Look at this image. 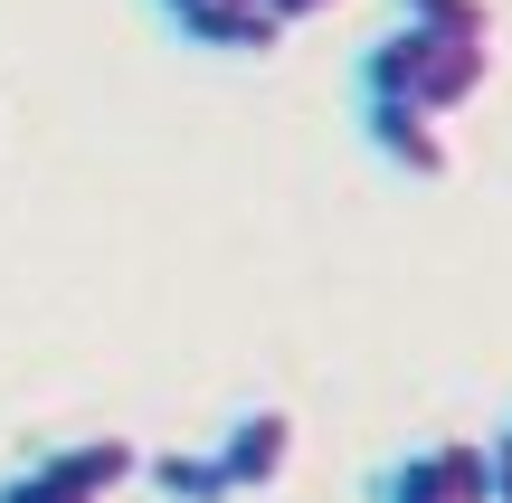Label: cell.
Instances as JSON below:
<instances>
[{"instance_id":"obj_5","label":"cell","mask_w":512,"mask_h":503,"mask_svg":"<svg viewBox=\"0 0 512 503\" xmlns=\"http://www.w3.org/2000/svg\"><path fill=\"white\" fill-rule=\"evenodd\" d=\"M219 475H228V494L285 485V475H294V418L285 409H238L228 437H219Z\"/></svg>"},{"instance_id":"obj_8","label":"cell","mask_w":512,"mask_h":503,"mask_svg":"<svg viewBox=\"0 0 512 503\" xmlns=\"http://www.w3.org/2000/svg\"><path fill=\"white\" fill-rule=\"evenodd\" d=\"M399 19H418V29H456V38H484L494 48V0H389Z\"/></svg>"},{"instance_id":"obj_2","label":"cell","mask_w":512,"mask_h":503,"mask_svg":"<svg viewBox=\"0 0 512 503\" xmlns=\"http://www.w3.org/2000/svg\"><path fill=\"white\" fill-rule=\"evenodd\" d=\"M370 503H494L484 437H418L370 475Z\"/></svg>"},{"instance_id":"obj_3","label":"cell","mask_w":512,"mask_h":503,"mask_svg":"<svg viewBox=\"0 0 512 503\" xmlns=\"http://www.w3.org/2000/svg\"><path fill=\"white\" fill-rule=\"evenodd\" d=\"M152 10L181 48H209V57H275L294 38V19L275 0H152Z\"/></svg>"},{"instance_id":"obj_7","label":"cell","mask_w":512,"mask_h":503,"mask_svg":"<svg viewBox=\"0 0 512 503\" xmlns=\"http://www.w3.org/2000/svg\"><path fill=\"white\" fill-rule=\"evenodd\" d=\"M143 475L171 503H238V494H228V475H219V456H143Z\"/></svg>"},{"instance_id":"obj_9","label":"cell","mask_w":512,"mask_h":503,"mask_svg":"<svg viewBox=\"0 0 512 503\" xmlns=\"http://www.w3.org/2000/svg\"><path fill=\"white\" fill-rule=\"evenodd\" d=\"M0 503H86V494H76V485H57V475L29 456V466H10V475H0Z\"/></svg>"},{"instance_id":"obj_10","label":"cell","mask_w":512,"mask_h":503,"mask_svg":"<svg viewBox=\"0 0 512 503\" xmlns=\"http://www.w3.org/2000/svg\"><path fill=\"white\" fill-rule=\"evenodd\" d=\"M484 466H494V503H512V418L484 437Z\"/></svg>"},{"instance_id":"obj_4","label":"cell","mask_w":512,"mask_h":503,"mask_svg":"<svg viewBox=\"0 0 512 503\" xmlns=\"http://www.w3.org/2000/svg\"><path fill=\"white\" fill-rule=\"evenodd\" d=\"M361 143L380 152L399 181H456V133H446V114H427V105L361 95Z\"/></svg>"},{"instance_id":"obj_1","label":"cell","mask_w":512,"mask_h":503,"mask_svg":"<svg viewBox=\"0 0 512 503\" xmlns=\"http://www.w3.org/2000/svg\"><path fill=\"white\" fill-rule=\"evenodd\" d=\"M361 95H399V105H427V114H465L484 86H494V48L484 38H456V29H418V19H389L361 57H351Z\"/></svg>"},{"instance_id":"obj_6","label":"cell","mask_w":512,"mask_h":503,"mask_svg":"<svg viewBox=\"0 0 512 503\" xmlns=\"http://www.w3.org/2000/svg\"><path fill=\"white\" fill-rule=\"evenodd\" d=\"M38 466H48L57 485H76L86 503H114L133 475H143V447H133V437H67V447H48Z\"/></svg>"}]
</instances>
